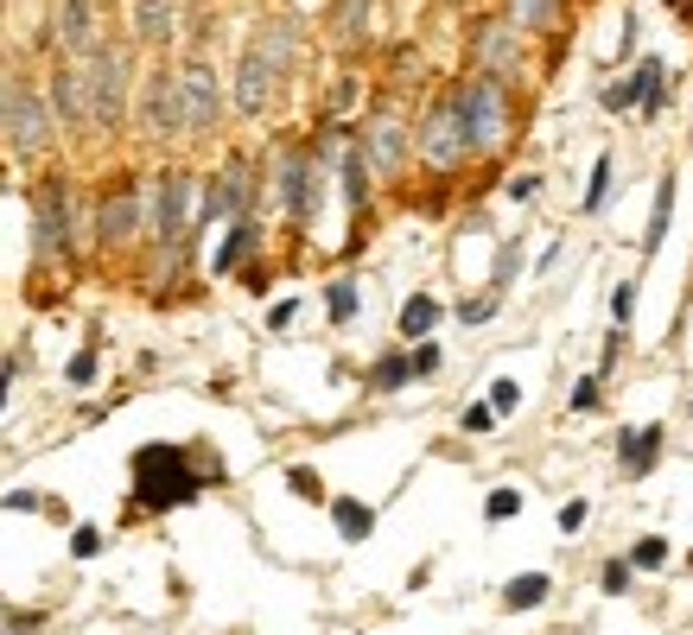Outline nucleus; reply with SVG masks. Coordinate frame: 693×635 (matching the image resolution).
<instances>
[{
    "label": "nucleus",
    "mask_w": 693,
    "mask_h": 635,
    "mask_svg": "<svg viewBox=\"0 0 693 635\" xmlns=\"http://www.w3.org/2000/svg\"><path fill=\"white\" fill-rule=\"evenodd\" d=\"M204 489V470L185 457V445H140L134 452V496L140 508H185Z\"/></svg>",
    "instance_id": "f257e3e1"
},
{
    "label": "nucleus",
    "mask_w": 693,
    "mask_h": 635,
    "mask_svg": "<svg viewBox=\"0 0 693 635\" xmlns=\"http://www.w3.org/2000/svg\"><path fill=\"white\" fill-rule=\"evenodd\" d=\"M286 64H293V32H286V25H261L255 39H249V51H242L235 108H242V115H261V108H267V96L281 89Z\"/></svg>",
    "instance_id": "f03ea898"
},
{
    "label": "nucleus",
    "mask_w": 693,
    "mask_h": 635,
    "mask_svg": "<svg viewBox=\"0 0 693 635\" xmlns=\"http://www.w3.org/2000/svg\"><path fill=\"white\" fill-rule=\"evenodd\" d=\"M452 108H459V121H464V147H471V152H496V147H503V127H510V102H503V83H496V76H477V83L452 89Z\"/></svg>",
    "instance_id": "7ed1b4c3"
},
{
    "label": "nucleus",
    "mask_w": 693,
    "mask_h": 635,
    "mask_svg": "<svg viewBox=\"0 0 693 635\" xmlns=\"http://www.w3.org/2000/svg\"><path fill=\"white\" fill-rule=\"evenodd\" d=\"M128 64H122V51L115 45H96L83 57V96H90V121H115L122 115V102H128Z\"/></svg>",
    "instance_id": "20e7f679"
},
{
    "label": "nucleus",
    "mask_w": 693,
    "mask_h": 635,
    "mask_svg": "<svg viewBox=\"0 0 693 635\" xmlns=\"http://www.w3.org/2000/svg\"><path fill=\"white\" fill-rule=\"evenodd\" d=\"M140 115H147V127H154L159 140H172V134H185V89L179 76L154 71L147 76V96H140Z\"/></svg>",
    "instance_id": "39448f33"
},
{
    "label": "nucleus",
    "mask_w": 693,
    "mask_h": 635,
    "mask_svg": "<svg viewBox=\"0 0 693 635\" xmlns=\"http://www.w3.org/2000/svg\"><path fill=\"white\" fill-rule=\"evenodd\" d=\"M420 152L433 159V166H459L464 152V121H459V108L452 102H439L433 115H427V127H420Z\"/></svg>",
    "instance_id": "423d86ee"
},
{
    "label": "nucleus",
    "mask_w": 693,
    "mask_h": 635,
    "mask_svg": "<svg viewBox=\"0 0 693 635\" xmlns=\"http://www.w3.org/2000/svg\"><path fill=\"white\" fill-rule=\"evenodd\" d=\"M281 203L293 223L318 216V172H312V152H286L281 159Z\"/></svg>",
    "instance_id": "0eeeda50"
},
{
    "label": "nucleus",
    "mask_w": 693,
    "mask_h": 635,
    "mask_svg": "<svg viewBox=\"0 0 693 635\" xmlns=\"http://www.w3.org/2000/svg\"><path fill=\"white\" fill-rule=\"evenodd\" d=\"M179 89H185V134H204V127L217 121V108H223L217 71H210V64H191V71L179 76Z\"/></svg>",
    "instance_id": "6e6552de"
},
{
    "label": "nucleus",
    "mask_w": 693,
    "mask_h": 635,
    "mask_svg": "<svg viewBox=\"0 0 693 635\" xmlns=\"http://www.w3.org/2000/svg\"><path fill=\"white\" fill-rule=\"evenodd\" d=\"M7 140H13L20 152H39V147H45V140H52V115H45V102L20 89L13 115H7Z\"/></svg>",
    "instance_id": "1a4fd4ad"
},
{
    "label": "nucleus",
    "mask_w": 693,
    "mask_h": 635,
    "mask_svg": "<svg viewBox=\"0 0 693 635\" xmlns=\"http://www.w3.org/2000/svg\"><path fill=\"white\" fill-rule=\"evenodd\" d=\"M605 108H662V57H642L630 83L605 89Z\"/></svg>",
    "instance_id": "9d476101"
},
{
    "label": "nucleus",
    "mask_w": 693,
    "mask_h": 635,
    "mask_svg": "<svg viewBox=\"0 0 693 635\" xmlns=\"http://www.w3.org/2000/svg\"><path fill=\"white\" fill-rule=\"evenodd\" d=\"M191 191H198L191 178H166V184H159L154 229H159V242H172V248L185 242V210H191Z\"/></svg>",
    "instance_id": "9b49d317"
},
{
    "label": "nucleus",
    "mask_w": 693,
    "mask_h": 635,
    "mask_svg": "<svg viewBox=\"0 0 693 635\" xmlns=\"http://www.w3.org/2000/svg\"><path fill=\"white\" fill-rule=\"evenodd\" d=\"M64 248H71V203H64V184H45L39 191V254Z\"/></svg>",
    "instance_id": "f8f14e48"
},
{
    "label": "nucleus",
    "mask_w": 693,
    "mask_h": 635,
    "mask_svg": "<svg viewBox=\"0 0 693 635\" xmlns=\"http://www.w3.org/2000/svg\"><path fill=\"white\" fill-rule=\"evenodd\" d=\"M57 45L77 51V57L96 51V7H90V0H64V7H57Z\"/></svg>",
    "instance_id": "ddd939ff"
},
{
    "label": "nucleus",
    "mask_w": 693,
    "mask_h": 635,
    "mask_svg": "<svg viewBox=\"0 0 693 635\" xmlns=\"http://www.w3.org/2000/svg\"><path fill=\"white\" fill-rule=\"evenodd\" d=\"M655 457H662V426H637V432L617 438V464H623V477H649Z\"/></svg>",
    "instance_id": "4468645a"
},
{
    "label": "nucleus",
    "mask_w": 693,
    "mask_h": 635,
    "mask_svg": "<svg viewBox=\"0 0 693 635\" xmlns=\"http://www.w3.org/2000/svg\"><path fill=\"white\" fill-rule=\"evenodd\" d=\"M96 229H103V242H134V229H140V191H108Z\"/></svg>",
    "instance_id": "2eb2a0df"
},
{
    "label": "nucleus",
    "mask_w": 693,
    "mask_h": 635,
    "mask_svg": "<svg viewBox=\"0 0 693 635\" xmlns=\"http://www.w3.org/2000/svg\"><path fill=\"white\" fill-rule=\"evenodd\" d=\"M401 152H408V134H401L395 115H382V121L369 127V140H363V159H369L376 172H395V166H401Z\"/></svg>",
    "instance_id": "dca6fc26"
},
{
    "label": "nucleus",
    "mask_w": 693,
    "mask_h": 635,
    "mask_svg": "<svg viewBox=\"0 0 693 635\" xmlns=\"http://www.w3.org/2000/svg\"><path fill=\"white\" fill-rule=\"evenodd\" d=\"M242 203H249V172H242V159H235L230 172L210 184V198H204V223H210V216H230V210H242Z\"/></svg>",
    "instance_id": "f3484780"
},
{
    "label": "nucleus",
    "mask_w": 693,
    "mask_h": 635,
    "mask_svg": "<svg viewBox=\"0 0 693 635\" xmlns=\"http://www.w3.org/2000/svg\"><path fill=\"white\" fill-rule=\"evenodd\" d=\"M332 521H337V533L357 547V540H369V533H376V508L357 502V496H332Z\"/></svg>",
    "instance_id": "a211bd4d"
},
{
    "label": "nucleus",
    "mask_w": 693,
    "mask_h": 635,
    "mask_svg": "<svg viewBox=\"0 0 693 635\" xmlns=\"http://www.w3.org/2000/svg\"><path fill=\"white\" fill-rule=\"evenodd\" d=\"M134 32L147 45H172V0H134Z\"/></svg>",
    "instance_id": "6ab92c4d"
},
{
    "label": "nucleus",
    "mask_w": 693,
    "mask_h": 635,
    "mask_svg": "<svg viewBox=\"0 0 693 635\" xmlns=\"http://www.w3.org/2000/svg\"><path fill=\"white\" fill-rule=\"evenodd\" d=\"M547 591H554L547 572H522V579L503 584V604H510V610H535V604H547Z\"/></svg>",
    "instance_id": "aec40b11"
},
{
    "label": "nucleus",
    "mask_w": 693,
    "mask_h": 635,
    "mask_svg": "<svg viewBox=\"0 0 693 635\" xmlns=\"http://www.w3.org/2000/svg\"><path fill=\"white\" fill-rule=\"evenodd\" d=\"M52 102H57V115H71V121H83V115H90V96H83V71H57V83H52Z\"/></svg>",
    "instance_id": "412c9836"
},
{
    "label": "nucleus",
    "mask_w": 693,
    "mask_h": 635,
    "mask_svg": "<svg viewBox=\"0 0 693 635\" xmlns=\"http://www.w3.org/2000/svg\"><path fill=\"white\" fill-rule=\"evenodd\" d=\"M477 57H484L490 71L515 64V32H510V25H484V32H477Z\"/></svg>",
    "instance_id": "4be33fe9"
},
{
    "label": "nucleus",
    "mask_w": 693,
    "mask_h": 635,
    "mask_svg": "<svg viewBox=\"0 0 693 635\" xmlns=\"http://www.w3.org/2000/svg\"><path fill=\"white\" fill-rule=\"evenodd\" d=\"M413 381V356H382V362H376V369H369V388H376V394H395V388H408Z\"/></svg>",
    "instance_id": "5701e85b"
},
{
    "label": "nucleus",
    "mask_w": 693,
    "mask_h": 635,
    "mask_svg": "<svg viewBox=\"0 0 693 635\" xmlns=\"http://www.w3.org/2000/svg\"><path fill=\"white\" fill-rule=\"evenodd\" d=\"M668 210H674V178H662V184H655V210H649V235H642V254L662 248V235H668Z\"/></svg>",
    "instance_id": "b1692460"
},
{
    "label": "nucleus",
    "mask_w": 693,
    "mask_h": 635,
    "mask_svg": "<svg viewBox=\"0 0 693 635\" xmlns=\"http://www.w3.org/2000/svg\"><path fill=\"white\" fill-rule=\"evenodd\" d=\"M433 325H439V299H427V293H413V299L401 305V337H427Z\"/></svg>",
    "instance_id": "393cba45"
},
{
    "label": "nucleus",
    "mask_w": 693,
    "mask_h": 635,
    "mask_svg": "<svg viewBox=\"0 0 693 635\" xmlns=\"http://www.w3.org/2000/svg\"><path fill=\"white\" fill-rule=\"evenodd\" d=\"M249 248H255V223H235V229H230V242L217 248V274H230V267H235V261H242Z\"/></svg>",
    "instance_id": "a878e982"
},
{
    "label": "nucleus",
    "mask_w": 693,
    "mask_h": 635,
    "mask_svg": "<svg viewBox=\"0 0 693 635\" xmlns=\"http://www.w3.org/2000/svg\"><path fill=\"white\" fill-rule=\"evenodd\" d=\"M630 565H637V572H655V565H668V540H662V533H642L637 547H630Z\"/></svg>",
    "instance_id": "bb28decb"
},
{
    "label": "nucleus",
    "mask_w": 693,
    "mask_h": 635,
    "mask_svg": "<svg viewBox=\"0 0 693 635\" xmlns=\"http://www.w3.org/2000/svg\"><path fill=\"white\" fill-rule=\"evenodd\" d=\"M286 489H293L300 502H325V483H318V470H306V464H293V470H286Z\"/></svg>",
    "instance_id": "cd10ccee"
},
{
    "label": "nucleus",
    "mask_w": 693,
    "mask_h": 635,
    "mask_svg": "<svg viewBox=\"0 0 693 635\" xmlns=\"http://www.w3.org/2000/svg\"><path fill=\"white\" fill-rule=\"evenodd\" d=\"M325 293H332V299H325V305H332V318H337V325H350V318H357V286L337 279V286H325Z\"/></svg>",
    "instance_id": "c85d7f7f"
},
{
    "label": "nucleus",
    "mask_w": 693,
    "mask_h": 635,
    "mask_svg": "<svg viewBox=\"0 0 693 635\" xmlns=\"http://www.w3.org/2000/svg\"><path fill=\"white\" fill-rule=\"evenodd\" d=\"M510 20L515 25H547L554 20V0H510Z\"/></svg>",
    "instance_id": "c756f323"
},
{
    "label": "nucleus",
    "mask_w": 693,
    "mask_h": 635,
    "mask_svg": "<svg viewBox=\"0 0 693 635\" xmlns=\"http://www.w3.org/2000/svg\"><path fill=\"white\" fill-rule=\"evenodd\" d=\"M605 198H611V152L591 166V191H586V210H605Z\"/></svg>",
    "instance_id": "7c9ffc66"
},
{
    "label": "nucleus",
    "mask_w": 693,
    "mask_h": 635,
    "mask_svg": "<svg viewBox=\"0 0 693 635\" xmlns=\"http://www.w3.org/2000/svg\"><path fill=\"white\" fill-rule=\"evenodd\" d=\"M630 572H637L630 559H605V572H598V584H605L611 597H623V591H630Z\"/></svg>",
    "instance_id": "2f4dec72"
},
{
    "label": "nucleus",
    "mask_w": 693,
    "mask_h": 635,
    "mask_svg": "<svg viewBox=\"0 0 693 635\" xmlns=\"http://www.w3.org/2000/svg\"><path fill=\"white\" fill-rule=\"evenodd\" d=\"M484 515H490V521H510V515H522V489H490Z\"/></svg>",
    "instance_id": "473e14b6"
},
{
    "label": "nucleus",
    "mask_w": 693,
    "mask_h": 635,
    "mask_svg": "<svg viewBox=\"0 0 693 635\" xmlns=\"http://www.w3.org/2000/svg\"><path fill=\"white\" fill-rule=\"evenodd\" d=\"M630 311H637V279H623V286L611 293V325L623 330V325H630Z\"/></svg>",
    "instance_id": "72a5a7b5"
},
{
    "label": "nucleus",
    "mask_w": 693,
    "mask_h": 635,
    "mask_svg": "<svg viewBox=\"0 0 693 635\" xmlns=\"http://www.w3.org/2000/svg\"><path fill=\"white\" fill-rule=\"evenodd\" d=\"M490 406H496V420H503V413H515V406H522V388H515L510 375L490 381Z\"/></svg>",
    "instance_id": "f704fd0d"
},
{
    "label": "nucleus",
    "mask_w": 693,
    "mask_h": 635,
    "mask_svg": "<svg viewBox=\"0 0 693 635\" xmlns=\"http://www.w3.org/2000/svg\"><path fill=\"white\" fill-rule=\"evenodd\" d=\"M344 198L363 210V152H350V159H344Z\"/></svg>",
    "instance_id": "c9c22d12"
},
{
    "label": "nucleus",
    "mask_w": 693,
    "mask_h": 635,
    "mask_svg": "<svg viewBox=\"0 0 693 635\" xmlns=\"http://www.w3.org/2000/svg\"><path fill=\"white\" fill-rule=\"evenodd\" d=\"M490 426H496V406H490V401L464 406V432H490Z\"/></svg>",
    "instance_id": "e433bc0d"
},
{
    "label": "nucleus",
    "mask_w": 693,
    "mask_h": 635,
    "mask_svg": "<svg viewBox=\"0 0 693 635\" xmlns=\"http://www.w3.org/2000/svg\"><path fill=\"white\" fill-rule=\"evenodd\" d=\"M598 401H605V394H598V375H579V388H573V413H591Z\"/></svg>",
    "instance_id": "4c0bfd02"
},
{
    "label": "nucleus",
    "mask_w": 693,
    "mask_h": 635,
    "mask_svg": "<svg viewBox=\"0 0 693 635\" xmlns=\"http://www.w3.org/2000/svg\"><path fill=\"white\" fill-rule=\"evenodd\" d=\"M459 318H464V325H484V318H496V293H490V299H464Z\"/></svg>",
    "instance_id": "58836bf2"
},
{
    "label": "nucleus",
    "mask_w": 693,
    "mask_h": 635,
    "mask_svg": "<svg viewBox=\"0 0 693 635\" xmlns=\"http://www.w3.org/2000/svg\"><path fill=\"white\" fill-rule=\"evenodd\" d=\"M71 553H77V559H96V553H103V533H96V528H77V533H71Z\"/></svg>",
    "instance_id": "ea45409f"
},
{
    "label": "nucleus",
    "mask_w": 693,
    "mask_h": 635,
    "mask_svg": "<svg viewBox=\"0 0 693 635\" xmlns=\"http://www.w3.org/2000/svg\"><path fill=\"white\" fill-rule=\"evenodd\" d=\"M586 521H591V502H566L560 508V533H579Z\"/></svg>",
    "instance_id": "a19ab883"
},
{
    "label": "nucleus",
    "mask_w": 693,
    "mask_h": 635,
    "mask_svg": "<svg viewBox=\"0 0 693 635\" xmlns=\"http://www.w3.org/2000/svg\"><path fill=\"white\" fill-rule=\"evenodd\" d=\"M96 381V350H83L77 362H71V388H90Z\"/></svg>",
    "instance_id": "79ce46f5"
},
{
    "label": "nucleus",
    "mask_w": 693,
    "mask_h": 635,
    "mask_svg": "<svg viewBox=\"0 0 693 635\" xmlns=\"http://www.w3.org/2000/svg\"><path fill=\"white\" fill-rule=\"evenodd\" d=\"M439 369V343H420V350H413V375H433Z\"/></svg>",
    "instance_id": "37998d69"
},
{
    "label": "nucleus",
    "mask_w": 693,
    "mask_h": 635,
    "mask_svg": "<svg viewBox=\"0 0 693 635\" xmlns=\"http://www.w3.org/2000/svg\"><path fill=\"white\" fill-rule=\"evenodd\" d=\"M535 191H540V178H535V172L510 178V198H515V203H528V198H535Z\"/></svg>",
    "instance_id": "c03bdc74"
},
{
    "label": "nucleus",
    "mask_w": 693,
    "mask_h": 635,
    "mask_svg": "<svg viewBox=\"0 0 693 635\" xmlns=\"http://www.w3.org/2000/svg\"><path fill=\"white\" fill-rule=\"evenodd\" d=\"M0 502L20 508V515H32V508H39V489H13V496H0Z\"/></svg>",
    "instance_id": "a18cd8bd"
},
{
    "label": "nucleus",
    "mask_w": 693,
    "mask_h": 635,
    "mask_svg": "<svg viewBox=\"0 0 693 635\" xmlns=\"http://www.w3.org/2000/svg\"><path fill=\"white\" fill-rule=\"evenodd\" d=\"M293 311H300V299H281L274 311H267V325H274V330H281V325H293Z\"/></svg>",
    "instance_id": "49530a36"
},
{
    "label": "nucleus",
    "mask_w": 693,
    "mask_h": 635,
    "mask_svg": "<svg viewBox=\"0 0 693 635\" xmlns=\"http://www.w3.org/2000/svg\"><path fill=\"white\" fill-rule=\"evenodd\" d=\"M13 102H20V89H13V83L0 76V127H7V115H13Z\"/></svg>",
    "instance_id": "de8ad7c7"
},
{
    "label": "nucleus",
    "mask_w": 693,
    "mask_h": 635,
    "mask_svg": "<svg viewBox=\"0 0 693 635\" xmlns=\"http://www.w3.org/2000/svg\"><path fill=\"white\" fill-rule=\"evenodd\" d=\"M7 388H13V369H0V406H7Z\"/></svg>",
    "instance_id": "09e8293b"
}]
</instances>
